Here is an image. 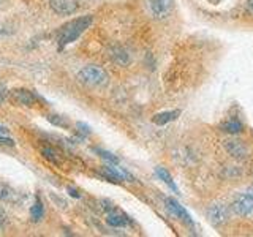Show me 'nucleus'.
<instances>
[{"mask_svg":"<svg viewBox=\"0 0 253 237\" xmlns=\"http://www.w3.org/2000/svg\"><path fill=\"white\" fill-rule=\"evenodd\" d=\"M49 7L59 16H70L78 11V0H49Z\"/></svg>","mask_w":253,"mask_h":237,"instance_id":"5","label":"nucleus"},{"mask_svg":"<svg viewBox=\"0 0 253 237\" xmlns=\"http://www.w3.org/2000/svg\"><path fill=\"white\" fill-rule=\"evenodd\" d=\"M165 204H166V209L170 210L171 213L176 218H179V220H182L184 223L187 224H190V226H193V220H191V217H190V213L187 212L182 206H180L176 199H173V198H166L165 199Z\"/></svg>","mask_w":253,"mask_h":237,"instance_id":"7","label":"nucleus"},{"mask_svg":"<svg viewBox=\"0 0 253 237\" xmlns=\"http://www.w3.org/2000/svg\"><path fill=\"white\" fill-rule=\"evenodd\" d=\"M13 97H15V100L17 103L24 104V106H32L35 103V98H37L32 92L24 90V89H21V90H15Z\"/></svg>","mask_w":253,"mask_h":237,"instance_id":"13","label":"nucleus"},{"mask_svg":"<svg viewBox=\"0 0 253 237\" xmlns=\"http://www.w3.org/2000/svg\"><path fill=\"white\" fill-rule=\"evenodd\" d=\"M0 2H3V0H0Z\"/></svg>","mask_w":253,"mask_h":237,"instance_id":"26","label":"nucleus"},{"mask_svg":"<svg viewBox=\"0 0 253 237\" xmlns=\"http://www.w3.org/2000/svg\"><path fill=\"white\" fill-rule=\"evenodd\" d=\"M67 192L70 193V196H73V198H79V196H81V194L78 193V190H75L73 187H68V188H67Z\"/></svg>","mask_w":253,"mask_h":237,"instance_id":"23","label":"nucleus"},{"mask_svg":"<svg viewBox=\"0 0 253 237\" xmlns=\"http://www.w3.org/2000/svg\"><path fill=\"white\" fill-rule=\"evenodd\" d=\"M207 217L209 220L212 222V224L219 226V224L225 223L228 220V207L223 204H212L207 209Z\"/></svg>","mask_w":253,"mask_h":237,"instance_id":"8","label":"nucleus"},{"mask_svg":"<svg viewBox=\"0 0 253 237\" xmlns=\"http://www.w3.org/2000/svg\"><path fill=\"white\" fill-rule=\"evenodd\" d=\"M174 8V0H150V11L157 19H165L171 15Z\"/></svg>","mask_w":253,"mask_h":237,"instance_id":"6","label":"nucleus"},{"mask_svg":"<svg viewBox=\"0 0 253 237\" xmlns=\"http://www.w3.org/2000/svg\"><path fill=\"white\" fill-rule=\"evenodd\" d=\"M231 209L240 217H247L253 213V185H250L244 193H240L233 201Z\"/></svg>","mask_w":253,"mask_h":237,"instance_id":"3","label":"nucleus"},{"mask_svg":"<svg viewBox=\"0 0 253 237\" xmlns=\"http://www.w3.org/2000/svg\"><path fill=\"white\" fill-rule=\"evenodd\" d=\"M95 152L98 153V155L106 160L108 163H111V164H119V158L116 155H112L111 152H108V150H101V149H95Z\"/></svg>","mask_w":253,"mask_h":237,"instance_id":"18","label":"nucleus"},{"mask_svg":"<svg viewBox=\"0 0 253 237\" xmlns=\"http://www.w3.org/2000/svg\"><path fill=\"white\" fill-rule=\"evenodd\" d=\"M106 223L110 224L111 228H125L130 224V218L126 217L125 213H120L116 209H112V210L108 212Z\"/></svg>","mask_w":253,"mask_h":237,"instance_id":"9","label":"nucleus"},{"mask_svg":"<svg viewBox=\"0 0 253 237\" xmlns=\"http://www.w3.org/2000/svg\"><path fill=\"white\" fill-rule=\"evenodd\" d=\"M0 146H8V147H13L15 146V141L7 138V136H0Z\"/></svg>","mask_w":253,"mask_h":237,"instance_id":"22","label":"nucleus"},{"mask_svg":"<svg viewBox=\"0 0 253 237\" xmlns=\"http://www.w3.org/2000/svg\"><path fill=\"white\" fill-rule=\"evenodd\" d=\"M92 21H94V17L89 15V16H81V17H78V19L70 21L67 26H63L62 30H60V35H59V47L60 49L79 38L81 35L86 32V29H89Z\"/></svg>","mask_w":253,"mask_h":237,"instance_id":"1","label":"nucleus"},{"mask_svg":"<svg viewBox=\"0 0 253 237\" xmlns=\"http://www.w3.org/2000/svg\"><path fill=\"white\" fill-rule=\"evenodd\" d=\"M223 147H225V150L228 152V155H231L234 160H237V162H244V160L249 158V149H247V146L244 144L242 141L233 139V138L225 139Z\"/></svg>","mask_w":253,"mask_h":237,"instance_id":"4","label":"nucleus"},{"mask_svg":"<svg viewBox=\"0 0 253 237\" xmlns=\"http://www.w3.org/2000/svg\"><path fill=\"white\" fill-rule=\"evenodd\" d=\"M155 174H157V177H158V179H161L168 187H170L174 193H179V190H177V185L176 183H174V180H173V177H171V174L168 173V171L165 169V168H161V166H158V168H155Z\"/></svg>","mask_w":253,"mask_h":237,"instance_id":"14","label":"nucleus"},{"mask_svg":"<svg viewBox=\"0 0 253 237\" xmlns=\"http://www.w3.org/2000/svg\"><path fill=\"white\" fill-rule=\"evenodd\" d=\"M78 79L89 87H105L110 81L106 71L97 65H87L78 73Z\"/></svg>","mask_w":253,"mask_h":237,"instance_id":"2","label":"nucleus"},{"mask_svg":"<svg viewBox=\"0 0 253 237\" xmlns=\"http://www.w3.org/2000/svg\"><path fill=\"white\" fill-rule=\"evenodd\" d=\"M179 116H180V111L179 109L165 111V112H160V114H155L154 118H152V122L155 123V125H166V123L176 120Z\"/></svg>","mask_w":253,"mask_h":237,"instance_id":"11","label":"nucleus"},{"mask_svg":"<svg viewBox=\"0 0 253 237\" xmlns=\"http://www.w3.org/2000/svg\"><path fill=\"white\" fill-rule=\"evenodd\" d=\"M0 201L3 203H19V193L8 183L0 180Z\"/></svg>","mask_w":253,"mask_h":237,"instance_id":"10","label":"nucleus"},{"mask_svg":"<svg viewBox=\"0 0 253 237\" xmlns=\"http://www.w3.org/2000/svg\"><path fill=\"white\" fill-rule=\"evenodd\" d=\"M220 128L223 130L225 133H228V134H239L244 130L242 123H240L239 120H236V118H231V120L223 122L220 125Z\"/></svg>","mask_w":253,"mask_h":237,"instance_id":"15","label":"nucleus"},{"mask_svg":"<svg viewBox=\"0 0 253 237\" xmlns=\"http://www.w3.org/2000/svg\"><path fill=\"white\" fill-rule=\"evenodd\" d=\"M5 133H8V128L3 127V125H0V134H5Z\"/></svg>","mask_w":253,"mask_h":237,"instance_id":"25","label":"nucleus"},{"mask_svg":"<svg viewBox=\"0 0 253 237\" xmlns=\"http://www.w3.org/2000/svg\"><path fill=\"white\" fill-rule=\"evenodd\" d=\"M43 217H45V206L41 203V199L37 198L33 206L30 207V218H32V222H40Z\"/></svg>","mask_w":253,"mask_h":237,"instance_id":"16","label":"nucleus"},{"mask_svg":"<svg viewBox=\"0 0 253 237\" xmlns=\"http://www.w3.org/2000/svg\"><path fill=\"white\" fill-rule=\"evenodd\" d=\"M5 226H7V213L0 207V233L5 229Z\"/></svg>","mask_w":253,"mask_h":237,"instance_id":"20","label":"nucleus"},{"mask_svg":"<svg viewBox=\"0 0 253 237\" xmlns=\"http://www.w3.org/2000/svg\"><path fill=\"white\" fill-rule=\"evenodd\" d=\"M247 8L250 10V13H253V0H247Z\"/></svg>","mask_w":253,"mask_h":237,"instance_id":"24","label":"nucleus"},{"mask_svg":"<svg viewBox=\"0 0 253 237\" xmlns=\"http://www.w3.org/2000/svg\"><path fill=\"white\" fill-rule=\"evenodd\" d=\"M76 127H78V130H79V132H81V133H82L84 136H89V134H90V128H89V127L86 125V123H82V122H78V125H76Z\"/></svg>","mask_w":253,"mask_h":237,"instance_id":"21","label":"nucleus"},{"mask_svg":"<svg viewBox=\"0 0 253 237\" xmlns=\"http://www.w3.org/2000/svg\"><path fill=\"white\" fill-rule=\"evenodd\" d=\"M110 52H111V59H112V60L116 62V63H119V65H122V67H125V65H128L131 62L130 54L124 49V47L114 46Z\"/></svg>","mask_w":253,"mask_h":237,"instance_id":"12","label":"nucleus"},{"mask_svg":"<svg viewBox=\"0 0 253 237\" xmlns=\"http://www.w3.org/2000/svg\"><path fill=\"white\" fill-rule=\"evenodd\" d=\"M41 153H43V155H45V158L51 160L52 163H57V162H59V157H57L56 150L51 149V147H45V149L41 150Z\"/></svg>","mask_w":253,"mask_h":237,"instance_id":"19","label":"nucleus"},{"mask_svg":"<svg viewBox=\"0 0 253 237\" xmlns=\"http://www.w3.org/2000/svg\"><path fill=\"white\" fill-rule=\"evenodd\" d=\"M47 122H51L52 125L56 127H62V128H68V122L65 120L62 116H57V114H49L47 116Z\"/></svg>","mask_w":253,"mask_h":237,"instance_id":"17","label":"nucleus"}]
</instances>
